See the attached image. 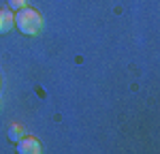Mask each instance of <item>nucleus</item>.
Returning a JSON list of instances; mask_svg holds the SVG:
<instances>
[{
	"mask_svg": "<svg viewBox=\"0 0 160 154\" xmlns=\"http://www.w3.org/2000/svg\"><path fill=\"white\" fill-rule=\"evenodd\" d=\"M15 26L19 28L22 34H38L43 30V17L41 13L34 11V9H28V7H22L17 15H15Z\"/></svg>",
	"mask_w": 160,
	"mask_h": 154,
	"instance_id": "nucleus-1",
	"label": "nucleus"
},
{
	"mask_svg": "<svg viewBox=\"0 0 160 154\" xmlns=\"http://www.w3.org/2000/svg\"><path fill=\"white\" fill-rule=\"evenodd\" d=\"M41 150H43L41 141L34 139V137H22L17 141V152H22V154H38Z\"/></svg>",
	"mask_w": 160,
	"mask_h": 154,
	"instance_id": "nucleus-2",
	"label": "nucleus"
},
{
	"mask_svg": "<svg viewBox=\"0 0 160 154\" xmlns=\"http://www.w3.org/2000/svg\"><path fill=\"white\" fill-rule=\"evenodd\" d=\"M13 26H15V15L7 9H0V34L9 32Z\"/></svg>",
	"mask_w": 160,
	"mask_h": 154,
	"instance_id": "nucleus-3",
	"label": "nucleus"
},
{
	"mask_svg": "<svg viewBox=\"0 0 160 154\" xmlns=\"http://www.w3.org/2000/svg\"><path fill=\"white\" fill-rule=\"evenodd\" d=\"M9 135H11V139H13V141H19L22 137H24V128L17 126V124H13V126H11V133H9Z\"/></svg>",
	"mask_w": 160,
	"mask_h": 154,
	"instance_id": "nucleus-4",
	"label": "nucleus"
},
{
	"mask_svg": "<svg viewBox=\"0 0 160 154\" xmlns=\"http://www.w3.org/2000/svg\"><path fill=\"white\" fill-rule=\"evenodd\" d=\"M9 7H11V9H17V11H19L22 7H26V0H9Z\"/></svg>",
	"mask_w": 160,
	"mask_h": 154,
	"instance_id": "nucleus-5",
	"label": "nucleus"
}]
</instances>
